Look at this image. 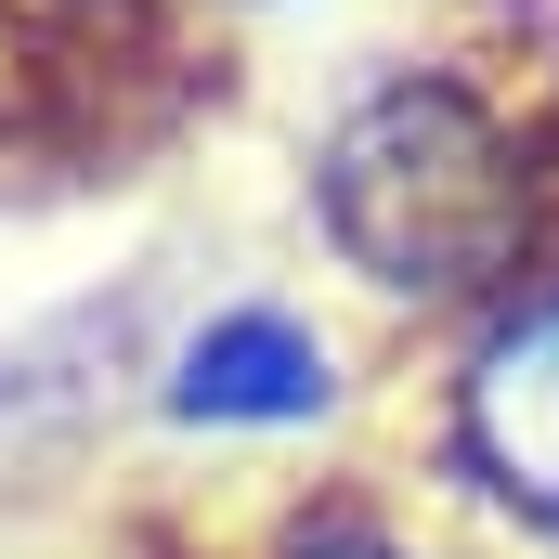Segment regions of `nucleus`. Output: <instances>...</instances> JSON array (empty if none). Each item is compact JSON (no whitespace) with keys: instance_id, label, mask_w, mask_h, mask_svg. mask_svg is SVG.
<instances>
[{"instance_id":"obj_1","label":"nucleus","mask_w":559,"mask_h":559,"mask_svg":"<svg viewBox=\"0 0 559 559\" xmlns=\"http://www.w3.org/2000/svg\"><path fill=\"white\" fill-rule=\"evenodd\" d=\"M325 235L404 299H455L521 261V156L455 79H391L325 143Z\"/></svg>"},{"instance_id":"obj_2","label":"nucleus","mask_w":559,"mask_h":559,"mask_svg":"<svg viewBox=\"0 0 559 559\" xmlns=\"http://www.w3.org/2000/svg\"><path fill=\"white\" fill-rule=\"evenodd\" d=\"M455 429H468V455H481V481L508 508L559 521V286L547 299H508L481 325V352L455 378Z\"/></svg>"},{"instance_id":"obj_3","label":"nucleus","mask_w":559,"mask_h":559,"mask_svg":"<svg viewBox=\"0 0 559 559\" xmlns=\"http://www.w3.org/2000/svg\"><path fill=\"white\" fill-rule=\"evenodd\" d=\"M325 391H338V365L299 312H222L169 365V417H195V429H299V417H325Z\"/></svg>"},{"instance_id":"obj_4","label":"nucleus","mask_w":559,"mask_h":559,"mask_svg":"<svg viewBox=\"0 0 559 559\" xmlns=\"http://www.w3.org/2000/svg\"><path fill=\"white\" fill-rule=\"evenodd\" d=\"M299 559H404V547H391V534H312Z\"/></svg>"}]
</instances>
